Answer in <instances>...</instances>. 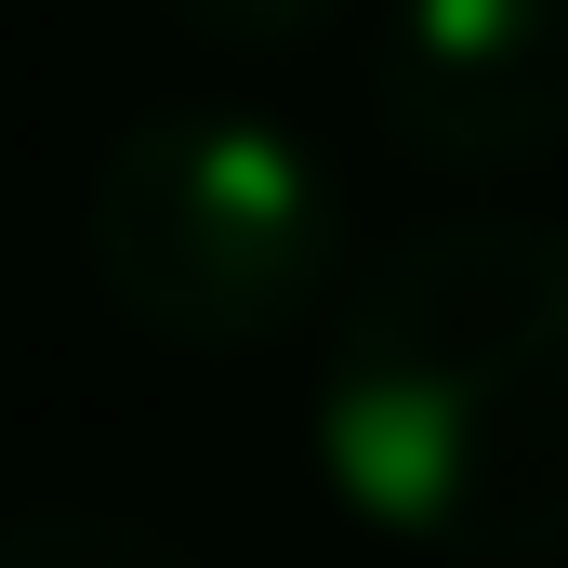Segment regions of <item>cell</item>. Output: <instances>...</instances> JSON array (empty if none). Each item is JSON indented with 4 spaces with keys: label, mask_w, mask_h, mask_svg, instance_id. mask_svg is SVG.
<instances>
[{
    "label": "cell",
    "mask_w": 568,
    "mask_h": 568,
    "mask_svg": "<svg viewBox=\"0 0 568 568\" xmlns=\"http://www.w3.org/2000/svg\"><path fill=\"white\" fill-rule=\"evenodd\" d=\"M317 476L424 556H568V225L449 212L371 252L317 331Z\"/></svg>",
    "instance_id": "6da1fadb"
},
{
    "label": "cell",
    "mask_w": 568,
    "mask_h": 568,
    "mask_svg": "<svg viewBox=\"0 0 568 568\" xmlns=\"http://www.w3.org/2000/svg\"><path fill=\"white\" fill-rule=\"evenodd\" d=\"M93 291L185 344V357H252L344 291V185L331 159L252 93H172L93 159L80 212Z\"/></svg>",
    "instance_id": "7a4b0ae2"
},
{
    "label": "cell",
    "mask_w": 568,
    "mask_h": 568,
    "mask_svg": "<svg viewBox=\"0 0 568 568\" xmlns=\"http://www.w3.org/2000/svg\"><path fill=\"white\" fill-rule=\"evenodd\" d=\"M371 120L424 172H529L568 145V0H384Z\"/></svg>",
    "instance_id": "3957f363"
},
{
    "label": "cell",
    "mask_w": 568,
    "mask_h": 568,
    "mask_svg": "<svg viewBox=\"0 0 568 568\" xmlns=\"http://www.w3.org/2000/svg\"><path fill=\"white\" fill-rule=\"evenodd\" d=\"M0 568H199V556L106 503H40V516H0Z\"/></svg>",
    "instance_id": "277c9868"
},
{
    "label": "cell",
    "mask_w": 568,
    "mask_h": 568,
    "mask_svg": "<svg viewBox=\"0 0 568 568\" xmlns=\"http://www.w3.org/2000/svg\"><path fill=\"white\" fill-rule=\"evenodd\" d=\"M185 40H225V53H291V40H317L344 0H159Z\"/></svg>",
    "instance_id": "5b68a950"
}]
</instances>
